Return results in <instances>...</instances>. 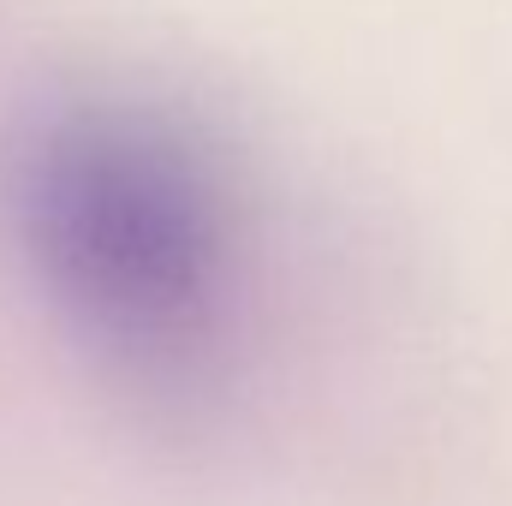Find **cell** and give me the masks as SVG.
I'll use <instances>...</instances> for the list:
<instances>
[{"mask_svg": "<svg viewBox=\"0 0 512 506\" xmlns=\"http://www.w3.org/2000/svg\"><path fill=\"white\" fill-rule=\"evenodd\" d=\"M0 215L48 316L137 387L209 381L256 292L227 137L143 78L48 84L0 143Z\"/></svg>", "mask_w": 512, "mask_h": 506, "instance_id": "obj_1", "label": "cell"}]
</instances>
